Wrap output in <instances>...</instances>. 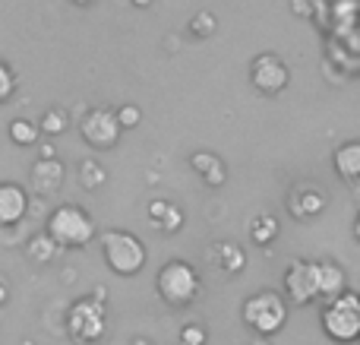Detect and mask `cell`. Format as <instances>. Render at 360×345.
Returning <instances> with one entry per match:
<instances>
[{
    "label": "cell",
    "mask_w": 360,
    "mask_h": 345,
    "mask_svg": "<svg viewBox=\"0 0 360 345\" xmlns=\"http://www.w3.org/2000/svg\"><path fill=\"white\" fill-rule=\"evenodd\" d=\"M149 222L162 234H174L184 228V209L171 200H152L149 203Z\"/></svg>",
    "instance_id": "2e32d148"
},
{
    "label": "cell",
    "mask_w": 360,
    "mask_h": 345,
    "mask_svg": "<svg viewBox=\"0 0 360 345\" xmlns=\"http://www.w3.org/2000/svg\"><path fill=\"white\" fill-rule=\"evenodd\" d=\"M205 257H209V263L215 266L218 272H224V276H237V272H243V266H247V253H243V247L234 244V241H215V244L205 251Z\"/></svg>",
    "instance_id": "4fadbf2b"
},
{
    "label": "cell",
    "mask_w": 360,
    "mask_h": 345,
    "mask_svg": "<svg viewBox=\"0 0 360 345\" xmlns=\"http://www.w3.org/2000/svg\"><path fill=\"white\" fill-rule=\"evenodd\" d=\"M105 181H108V171H105V165H101V162L89 158V162H82V165H79V184H82L86 190H98V187H105Z\"/></svg>",
    "instance_id": "44dd1931"
},
{
    "label": "cell",
    "mask_w": 360,
    "mask_h": 345,
    "mask_svg": "<svg viewBox=\"0 0 360 345\" xmlns=\"http://www.w3.org/2000/svg\"><path fill=\"white\" fill-rule=\"evenodd\" d=\"M63 177H67L63 162H57V156H41L29 168V190L38 196H51L63 187Z\"/></svg>",
    "instance_id": "8fae6325"
},
{
    "label": "cell",
    "mask_w": 360,
    "mask_h": 345,
    "mask_svg": "<svg viewBox=\"0 0 360 345\" xmlns=\"http://www.w3.org/2000/svg\"><path fill=\"white\" fill-rule=\"evenodd\" d=\"M326 206H329V196H326V190L313 181L291 184V190H288V196H285V209L294 222L316 219V215L326 213Z\"/></svg>",
    "instance_id": "30bf717a"
},
{
    "label": "cell",
    "mask_w": 360,
    "mask_h": 345,
    "mask_svg": "<svg viewBox=\"0 0 360 345\" xmlns=\"http://www.w3.org/2000/svg\"><path fill=\"white\" fill-rule=\"evenodd\" d=\"M316 270H319V298L323 301H332L342 291H348V272H345L342 263H335V260H316Z\"/></svg>",
    "instance_id": "5bb4252c"
},
{
    "label": "cell",
    "mask_w": 360,
    "mask_h": 345,
    "mask_svg": "<svg viewBox=\"0 0 360 345\" xmlns=\"http://www.w3.org/2000/svg\"><path fill=\"white\" fill-rule=\"evenodd\" d=\"M73 4H79V6H92L95 0H73Z\"/></svg>",
    "instance_id": "4dcf8cb0"
},
{
    "label": "cell",
    "mask_w": 360,
    "mask_h": 345,
    "mask_svg": "<svg viewBox=\"0 0 360 345\" xmlns=\"http://www.w3.org/2000/svg\"><path fill=\"white\" fill-rule=\"evenodd\" d=\"M44 232L63 247V251H79V247H89L95 238V219L86 213L82 206H73V203H63L54 213L48 215V228Z\"/></svg>",
    "instance_id": "7a4b0ae2"
},
{
    "label": "cell",
    "mask_w": 360,
    "mask_h": 345,
    "mask_svg": "<svg viewBox=\"0 0 360 345\" xmlns=\"http://www.w3.org/2000/svg\"><path fill=\"white\" fill-rule=\"evenodd\" d=\"M120 133H124V127H120L117 114L108 111V108H89L86 114H82L79 120V137L86 146H92V149L105 152V149H114L120 139Z\"/></svg>",
    "instance_id": "ba28073f"
},
{
    "label": "cell",
    "mask_w": 360,
    "mask_h": 345,
    "mask_svg": "<svg viewBox=\"0 0 360 345\" xmlns=\"http://www.w3.org/2000/svg\"><path fill=\"white\" fill-rule=\"evenodd\" d=\"M281 289H285V298L297 308H307V304L319 301V270L316 260H291V266L281 276Z\"/></svg>",
    "instance_id": "52a82bcc"
},
{
    "label": "cell",
    "mask_w": 360,
    "mask_h": 345,
    "mask_svg": "<svg viewBox=\"0 0 360 345\" xmlns=\"http://www.w3.org/2000/svg\"><path fill=\"white\" fill-rule=\"evenodd\" d=\"M67 111H60V108H51V111H44V118L38 120V127H41V137H60L63 130H67Z\"/></svg>",
    "instance_id": "7402d4cb"
},
{
    "label": "cell",
    "mask_w": 360,
    "mask_h": 345,
    "mask_svg": "<svg viewBox=\"0 0 360 345\" xmlns=\"http://www.w3.org/2000/svg\"><path fill=\"white\" fill-rule=\"evenodd\" d=\"M190 165H193V171L205 181V187H212V190L224 187V181H228V165H224L215 152H193Z\"/></svg>",
    "instance_id": "9a60e30c"
},
{
    "label": "cell",
    "mask_w": 360,
    "mask_h": 345,
    "mask_svg": "<svg viewBox=\"0 0 360 345\" xmlns=\"http://www.w3.org/2000/svg\"><path fill=\"white\" fill-rule=\"evenodd\" d=\"M13 92H16V73H13V67L0 57V105H4Z\"/></svg>",
    "instance_id": "d4e9b609"
},
{
    "label": "cell",
    "mask_w": 360,
    "mask_h": 345,
    "mask_svg": "<svg viewBox=\"0 0 360 345\" xmlns=\"http://www.w3.org/2000/svg\"><path fill=\"white\" fill-rule=\"evenodd\" d=\"M218 32V19L212 16L209 10H199L196 16L190 19V35H196V38H212Z\"/></svg>",
    "instance_id": "603a6c76"
},
{
    "label": "cell",
    "mask_w": 360,
    "mask_h": 345,
    "mask_svg": "<svg viewBox=\"0 0 360 345\" xmlns=\"http://www.w3.org/2000/svg\"><path fill=\"white\" fill-rule=\"evenodd\" d=\"M253 345H266V342H253Z\"/></svg>",
    "instance_id": "1f68e13d"
},
{
    "label": "cell",
    "mask_w": 360,
    "mask_h": 345,
    "mask_svg": "<svg viewBox=\"0 0 360 345\" xmlns=\"http://www.w3.org/2000/svg\"><path fill=\"white\" fill-rule=\"evenodd\" d=\"M250 238H253V244L269 247L278 238V219H275L272 213H256L253 219H250Z\"/></svg>",
    "instance_id": "d6986e66"
},
{
    "label": "cell",
    "mask_w": 360,
    "mask_h": 345,
    "mask_svg": "<svg viewBox=\"0 0 360 345\" xmlns=\"http://www.w3.org/2000/svg\"><path fill=\"white\" fill-rule=\"evenodd\" d=\"M332 165H335V175L348 184L360 181V139H348L335 149L332 156Z\"/></svg>",
    "instance_id": "e0dca14e"
},
{
    "label": "cell",
    "mask_w": 360,
    "mask_h": 345,
    "mask_svg": "<svg viewBox=\"0 0 360 345\" xmlns=\"http://www.w3.org/2000/svg\"><path fill=\"white\" fill-rule=\"evenodd\" d=\"M101 257H105L108 270L117 272V276H136V272H143L149 253H146V244L133 232L108 228L101 234Z\"/></svg>",
    "instance_id": "3957f363"
},
{
    "label": "cell",
    "mask_w": 360,
    "mask_h": 345,
    "mask_svg": "<svg viewBox=\"0 0 360 345\" xmlns=\"http://www.w3.org/2000/svg\"><path fill=\"white\" fill-rule=\"evenodd\" d=\"M6 301H10V282H6V279L0 276V308H4Z\"/></svg>",
    "instance_id": "4316f807"
},
{
    "label": "cell",
    "mask_w": 360,
    "mask_h": 345,
    "mask_svg": "<svg viewBox=\"0 0 360 345\" xmlns=\"http://www.w3.org/2000/svg\"><path fill=\"white\" fill-rule=\"evenodd\" d=\"M114 114H117V120H120L124 130H133V127H139V120H143V111H139L136 105H120Z\"/></svg>",
    "instance_id": "484cf974"
},
{
    "label": "cell",
    "mask_w": 360,
    "mask_h": 345,
    "mask_svg": "<svg viewBox=\"0 0 360 345\" xmlns=\"http://www.w3.org/2000/svg\"><path fill=\"white\" fill-rule=\"evenodd\" d=\"M177 345H209V330L202 323H186L177 333Z\"/></svg>",
    "instance_id": "cb8c5ba5"
},
{
    "label": "cell",
    "mask_w": 360,
    "mask_h": 345,
    "mask_svg": "<svg viewBox=\"0 0 360 345\" xmlns=\"http://www.w3.org/2000/svg\"><path fill=\"white\" fill-rule=\"evenodd\" d=\"M130 4H133V6H139V10H146V6H149L152 0H130Z\"/></svg>",
    "instance_id": "f1b7e54d"
},
{
    "label": "cell",
    "mask_w": 360,
    "mask_h": 345,
    "mask_svg": "<svg viewBox=\"0 0 360 345\" xmlns=\"http://www.w3.org/2000/svg\"><path fill=\"white\" fill-rule=\"evenodd\" d=\"M202 289V279H199L196 266L186 263V260H168V263L158 270L155 276V291L168 308H190L199 298Z\"/></svg>",
    "instance_id": "6da1fadb"
},
{
    "label": "cell",
    "mask_w": 360,
    "mask_h": 345,
    "mask_svg": "<svg viewBox=\"0 0 360 345\" xmlns=\"http://www.w3.org/2000/svg\"><path fill=\"white\" fill-rule=\"evenodd\" d=\"M130 345H155V342L146 339V336H136V339H130Z\"/></svg>",
    "instance_id": "83f0119b"
},
{
    "label": "cell",
    "mask_w": 360,
    "mask_h": 345,
    "mask_svg": "<svg viewBox=\"0 0 360 345\" xmlns=\"http://www.w3.org/2000/svg\"><path fill=\"white\" fill-rule=\"evenodd\" d=\"M240 317L256 336L269 339V336L281 333L288 323V301L278 295V291H256L243 301Z\"/></svg>",
    "instance_id": "5b68a950"
},
{
    "label": "cell",
    "mask_w": 360,
    "mask_h": 345,
    "mask_svg": "<svg viewBox=\"0 0 360 345\" xmlns=\"http://www.w3.org/2000/svg\"><path fill=\"white\" fill-rule=\"evenodd\" d=\"M60 251H63V247L57 244V241L51 238L48 232H38V234H32V238L25 241V257H29L32 263H38V266L54 263V257Z\"/></svg>",
    "instance_id": "ac0fdd59"
},
{
    "label": "cell",
    "mask_w": 360,
    "mask_h": 345,
    "mask_svg": "<svg viewBox=\"0 0 360 345\" xmlns=\"http://www.w3.org/2000/svg\"><path fill=\"white\" fill-rule=\"evenodd\" d=\"M250 82L262 95H281L291 86V70L278 54L266 51V54H256L253 63H250Z\"/></svg>",
    "instance_id": "9c48e42d"
},
{
    "label": "cell",
    "mask_w": 360,
    "mask_h": 345,
    "mask_svg": "<svg viewBox=\"0 0 360 345\" xmlns=\"http://www.w3.org/2000/svg\"><path fill=\"white\" fill-rule=\"evenodd\" d=\"M319 323H323V333L332 342H342V345L357 342L360 339V295L342 291L338 298L326 301Z\"/></svg>",
    "instance_id": "8992f818"
},
{
    "label": "cell",
    "mask_w": 360,
    "mask_h": 345,
    "mask_svg": "<svg viewBox=\"0 0 360 345\" xmlns=\"http://www.w3.org/2000/svg\"><path fill=\"white\" fill-rule=\"evenodd\" d=\"M29 215V190L16 181H0V228H13Z\"/></svg>",
    "instance_id": "7c38bea8"
},
{
    "label": "cell",
    "mask_w": 360,
    "mask_h": 345,
    "mask_svg": "<svg viewBox=\"0 0 360 345\" xmlns=\"http://www.w3.org/2000/svg\"><path fill=\"white\" fill-rule=\"evenodd\" d=\"M354 238H357V244H360V215H357V222H354Z\"/></svg>",
    "instance_id": "f546056e"
},
{
    "label": "cell",
    "mask_w": 360,
    "mask_h": 345,
    "mask_svg": "<svg viewBox=\"0 0 360 345\" xmlns=\"http://www.w3.org/2000/svg\"><path fill=\"white\" fill-rule=\"evenodd\" d=\"M6 137H10L16 146H35L38 139H41V127L29 118H16V120H10V127H6Z\"/></svg>",
    "instance_id": "ffe728a7"
},
{
    "label": "cell",
    "mask_w": 360,
    "mask_h": 345,
    "mask_svg": "<svg viewBox=\"0 0 360 345\" xmlns=\"http://www.w3.org/2000/svg\"><path fill=\"white\" fill-rule=\"evenodd\" d=\"M105 301L108 291H95V295H86L79 301L70 304L67 310V333L73 342H98L101 336L108 333V314H105Z\"/></svg>",
    "instance_id": "277c9868"
}]
</instances>
